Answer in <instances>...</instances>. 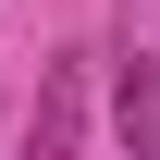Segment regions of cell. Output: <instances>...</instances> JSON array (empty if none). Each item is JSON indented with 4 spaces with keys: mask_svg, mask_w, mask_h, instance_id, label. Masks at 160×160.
Returning <instances> with one entry per match:
<instances>
[{
    "mask_svg": "<svg viewBox=\"0 0 160 160\" xmlns=\"http://www.w3.org/2000/svg\"><path fill=\"white\" fill-rule=\"evenodd\" d=\"M74 148H86V49H62L37 74V111H25V148L12 160H74Z\"/></svg>",
    "mask_w": 160,
    "mask_h": 160,
    "instance_id": "obj_1",
    "label": "cell"
},
{
    "mask_svg": "<svg viewBox=\"0 0 160 160\" xmlns=\"http://www.w3.org/2000/svg\"><path fill=\"white\" fill-rule=\"evenodd\" d=\"M111 136H123V160H160V49H123V74H111Z\"/></svg>",
    "mask_w": 160,
    "mask_h": 160,
    "instance_id": "obj_2",
    "label": "cell"
}]
</instances>
